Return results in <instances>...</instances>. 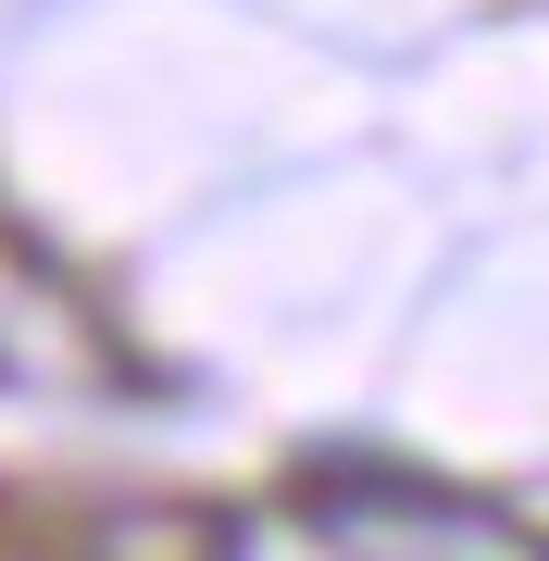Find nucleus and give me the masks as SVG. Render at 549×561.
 I'll return each instance as SVG.
<instances>
[{"instance_id":"obj_3","label":"nucleus","mask_w":549,"mask_h":561,"mask_svg":"<svg viewBox=\"0 0 549 561\" xmlns=\"http://www.w3.org/2000/svg\"><path fill=\"white\" fill-rule=\"evenodd\" d=\"M38 549L50 561H238V524L213 500H88Z\"/></svg>"},{"instance_id":"obj_1","label":"nucleus","mask_w":549,"mask_h":561,"mask_svg":"<svg viewBox=\"0 0 549 561\" xmlns=\"http://www.w3.org/2000/svg\"><path fill=\"white\" fill-rule=\"evenodd\" d=\"M300 537L325 561H549V537L488 486L412 474V461H312Z\"/></svg>"},{"instance_id":"obj_2","label":"nucleus","mask_w":549,"mask_h":561,"mask_svg":"<svg viewBox=\"0 0 549 561\" xmlns=\"http://www.w3.org/2000/svg\"><path fill=\"white\" fill-rule=\"evenodd\" d=\"M0 387L13 400H113L125 387V350H113L101 300L50 250H25L13 225H0Z\"/></svg>"}]
</instances>
